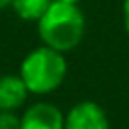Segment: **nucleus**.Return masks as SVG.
<instances>
[{"mask_svg": "<svg viewBox=\"0 0 129 129\" xmlns=\"http://www.w3.org/2000/svg\"><path fill=\"white\" fill-rule=\"evenodd\" d=\"M36 32L40 44H46L58 52L75 50L87 32V18L79 4L56 2L48 6V10L36 20Z\"/></svg>", "mask_w": 129, "mask_h": 129, "instance_id": "f257e3e1", "label": "nucleus"}, {"mask_svg": "<svg viewBox=\"0 0 129 129\" xmlns=\"http://www.w3.org/2000/svg\"><path fill=\"white\" fill-rule=\"evenodd\" d=\"M69 73L67 54L58 52L46 44L34 46L20 60L18 75L22 77L30 95L46 97L60 89Z\"/></svg>", "mask_w": 129, "mask_h": 129, "instance_id": "f03ea898", "label": "nucleus"}, {"mask_svg": "<svg viewBox=\"0 0 129 129\" xmlns=\"http://www.w3.org/2000/svg\"><path fill=\"white\" fill-rule=\"evenodd\" d=\"M64 129H111L105 109L97 101H79L64 113Z\"/></svg>", "mask_w": 129, "mask_h": 129, "instance_id": "7ed1b4c3", "label": "nucleus"}, {"mask_svg": "<svg viewBox=\"0 0 129 129\" xmlns=\"http://www.w3.org/2000/svg\"><path fill=\"white\" fill-rule=\"evenodd\" d=\"M20 129H64V113L50 101H36L20 113Z\"/></svg>", "mask_w": 129, "mask_h": 129, "instance_id": "20e7f679", "label": "nucleus"}, {"mask_svg": "<svg viewBox=\"0 0 129 129\" xmlns=\"http://www.w3.org/2000/svg\"><path fill=\"white\" fill-rule=\"evenodd\" d=\"M28 95L30 93L18 73L0 75V111H20Z\"/></svg>", "mask_w": 129, "mask_h": 129, "instance_id": "39448f33", "label": "nucleus"}, {"mask_svg": "<svg viewBox=\"0 0 129 129\" xmlns=\"http://www.w3.org/2000/svg\"><path fill=\"white\" fill-rule=\"evenodd\" d=\"M52 0H12L10 10L24 22H34L48 10Z\"/></svg>", "mask_w": 129, "mask_h": 129, "instance_id": "423d86ee", "label": "nucleus"}, {"mask_svg": "<svg viewBox=\"0 0 129 129\" xmlns=\"http://www.w3.org/2000/svg\"><path fill=\"white\" fill-rule=\"evenodd\" d=\"M0 129H20V115L16 111H0Z\"/></svg>", "mask_w": 129, "mask_h": 129, "instance_id": "0eeeda50", "label": "nucleus"}, {"mask_svg": "<svg viewBox=\"0 0 129 129\" xmlns=\"http://www.w3.org/2000/svg\"><path fill=\"white\" fill-rule=\"evenodd\" d=\"M121 22H123V28L129 36V0L121 2Z\"/></svg>", "mask_w": 129, "mask_h": 129, "instance_id": "6e6552de", "label": "nucleus"}, {"mask_svg": "<svg viewBox=\"0 0 129 129\" xmlns=\"http://www.w3.org/2000/svg\"><path fill=\"white\" fill-rule=\"evenodd\" d=\"M12 6V0H0V10H6Z\"/></svg>", "mask_w": 129, "mask_h": 129, "instance_id": "1a4fd4ad", "label": "nucleus"}, {"mask_svg": "<svg viewBox=\"0 0 129 129\" xmlns=\"http://www.w3.org/2000/svg\"><path fill=\"white\" fill-rule=\"evenodd\" d=\"M56 2H69V4H81L83 0H56Z\"/></svg>", "mask_w": 129, "mask_h": 129, "instance_id": "9d476101", "label": "nucleus"}]
</instances>
